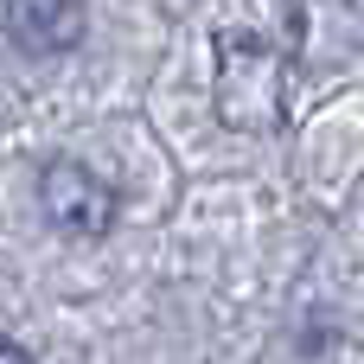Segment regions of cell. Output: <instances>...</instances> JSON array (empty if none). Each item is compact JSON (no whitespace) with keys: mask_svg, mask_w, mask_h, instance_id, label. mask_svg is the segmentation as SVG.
I'll return each instance as SVG.
<instances>
[{"mask_svg":"<svg viewBox=\"0 0 364 364\" xmlns=\"http://www.w3.org/2000/svg\"><path fill=\"white\" fill-rule=\"evenodd\" d=\"M38 198H45V218L64 230V237H102L115 224V192L109 179H96L90 166L77 160H51L45 179H38Z\"/></svg>","mask_w":364,"mask_h":364,"instance_id":"cell-2","label":"cell"},{"mask_svg":"<svg viewBox=\"0 0 364 364\" xmlns=\"http://www.w3.org/2000/svg\"><path fill=\"white\" fill-rule=\"evenodd\" d=\"M83 26H90V13L70 6V0H45V6L19 0V6H6V32H13L26 51H64V45L83 38Z\"/></svg>","mask_w":364,"mask_h":364,"instance_id":"cell-3","label":"cell"},{"mask_svg":"<svg viewBox=\"0 0 364 364\" xmlns=\"http://www.w3.org/2000/svg\"><path fill=\"white\" fill-rule=\"evenodd\" d=\"M0 364H32V358H26V346H6V352H0Z\"/></svg>","mask_w":364,"mask_h":364,"instance_id":"cell-4","label":"cell"},{"mask_svg":"<svg viewBox=\"0 0 364 364\" xmlns=\"http://www.w3.org/2000/svg\"><path fill=\"white\" fill-rule=\"evenodd\" d=\"M301 38H307L301 6H230L218 19V115L230 128H262L256 96L282 122L288 109L282 90H288V64L301 58Z\"/></svg>","mask_w":364,"mask_h":364,"instance_id":"cell-1","label":"cell"}]
</instances>
